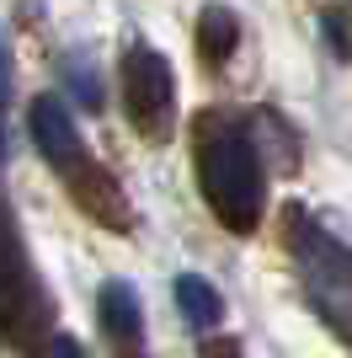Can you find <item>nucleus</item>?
I'll list each match as a JSON object with an SVG mask.
<instances>
[{
    "label": "nucleus",
    "mask_w": 352,
    "mask_h": 358,
    "mask_svg": "<svg viewBox=\"0 0 352 358\" xmlns=\"http://www.w3.org/2000/svg\"><path fill=\"white\" fill-rule=\"evenodd\" d=\"M27 129H32V145H38V155H43L54 171H64L70 161H80V134H75V118H70V107L59 102L54 91L32 96V107H27Z\"/></svg>",
    "instance_id": "39448f33"
},
{
    "label": "nucleus",
    "mask_w": 352,
    "mask_h": 358,
    "mask_svg": "<svg viewBox=\"0 0 352 358\" xmlns=\"http://www.w3.org/2000/svg\"><path fill=\"white\" fill-rule=\"evenodd\" d=\"M96 321H102V337L117 348V358H145V305H139V289L123 284V278H107L96 289Z\"/></svg>",
    "instance_id": "20e7f679"
},
{
    "label": "nucleus",
    "mask_w": 352,
    "mask_h": 358,
    "mask_svg": "<svg viewBox=\"0 0 352 358\" xmlns=\"http://www.w3.org/2000/svg\"><path fill=\"white\" fill-rule=\"evenodd\" d=\"M198 187H203L208 209L219 214L224 230L246 236L256 230L267 209V171L262 155L240 129H214L203 123V139H198Z\"/></svg>",
    "instance_id": "f257e3e1"
},
{
    "label": "nucleus",
    "mask_w": 352,
    "mask_h": 358,
    "mask_svg": "<svg viewBox=\"0 0 352 358\" xmlns=\"http://www.w3.org/2000/svg\"><path fill=\"white\" fill-rule=\"evenodd\" d=\"M59 177L70 182V193H75L80 209H91L102 224H112V230H129V203H123V193H117L112 171H102L91 155H80V161H70Z\"/></svg>",
    "instance_id": "423d86ee"
},
{
    "label": "nucleus",
    "mask_w": 352,
    "mask_h": 358,
    "mask_svg": "<svg viewBox=\"0 0 352 358\" xmlns=\"http://www.w3.org/2000/svg\"><path fill=\"white\" fill-rule=\"evenodd\" d=\"M235 43H240V22H235L224 6H208L203 16H198V48H203V59H230Z\"/></svg>",
    "instance_id": "6e6552de"
},
{
    "label": "nucleus",
    "mask_w": 352,
    "mask_h": 358,
    "mask_svg": "<svg viewBox=\"0 0 352 358\" xmlns=\"http://www.w3.org/2000/svg\"><path fill=\"white\" fill-rule=\"evenodd\" d=\"M293 262H299V278H305L315 315L342 343H352V246H342L315 220L293 214Z\"/></svg>",
    "instance_id": "f03ea898"
},
{
    "label": "nucleus",
    "mask_w": 352,
    "mask_h": 358,
    "mask_svg": "<svg viewBox=\"0 0 352 358\" xmlns=\"http://www.w3.org/2000/svg\"><path fill=\"white\" fill-rule=\"evenodd\" d=\"M176 305L187 315V327H198V331H214L224 321L219 289L208 284V278H198V273H182V278H176Z\"/></svg>",
    "instance_id": "0eeeda50"
},
{
    "label": "nucleus",
    "mask_w": 352,
    "mask_h": 358,
    "mask_svg": "<svg viewBox=\"0 0 352 358\" xmlns=\"http://www.w3.org/2000/svg\"><path fill=\"white\" fill-rule=\"evenodd\" d=\"M208 358H240V348H235V343H219V348H214Z\"/></svg>",
    "instance_id": "9d476101"
},
{
    "label": "nucleus",
    "mask_w": 352,
    "mask_h": 358,
    "mask_svg": "<svg viewBox=\"0 0 352 358\" xmlns=\"http://www.w3.org/2000/svg\"><path fill=\"white\" fill-rule=\"evenodd\" d=\"M123 107L129 123L145 139H171L176 123V70L161 48L149 43H129L123 54Z\"/></svg>",
    "instance_id": "7ed1b4c3"
},
{
    "label": "nucleus",
    "mask_w": 352,
    "mask_h": 358,
    "mask_svg": "<svg viewBox=\"0 0 352 358\" xmlns=\"http://www.w3.org/2000/svg\"><path fill=\"white\" fill-rule=\"evenodd\" d=\"M11 86H16V70H11V48H6V32H0V107L11 102Z\"/></svg>",
    "instance_id": "1a4fd4ad"
}]
</instances>
